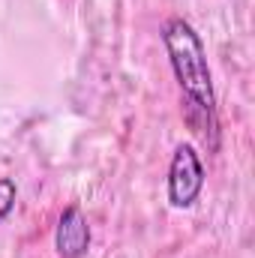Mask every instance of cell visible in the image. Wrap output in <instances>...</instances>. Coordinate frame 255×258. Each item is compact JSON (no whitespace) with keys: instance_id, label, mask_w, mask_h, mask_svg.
Masks as SVG:
<instances>
[{"instance_id":"cell-1","label":"cell","mask_w":255,"mask_h":258,"mask_svg":"<svg viewBox=\"0 0 255 258\" xmlns=\"http://www.w3.org/2000/svg\"><path fill=\"white\" fill-rule=\"evenodd\" d=\"M162 42L168 48V60L171 69L180 81V90L186 96V120L192 132L210 147H219V123H216V96H213V84H210V66L204 45L198 39V33L192 30L189 21L183 18H171L162 30Z\"/></svg>"},{"instance_id":"cell-4","label":"cell","mask_w":255,"mask_h":258,"mask_svg":"<svg viewBox=\"0 0 255 258\" xmlns=\"http://www.w3.org/2000/svg\"><path fill=\"white\" fill-rule=\"evenodd\" d=\"M12 207H15V183L9 177H0V219H6Z\"/></svg>"},{"instance_id":"cell-3","label":"cell","mask_w":255,"mask_h":258,"mask_svg":"<svg viewBox=\"0 0 255 258\" xmlns=\"http://www.w3.org/2000/svg\"><path fill=\"white\" fill-rule=\"evenodd\" d=\"M54 246L63 258H81L90 246V225L84 219V213L78 207H66L60 222H57V234H54Z\"/></svg>"},{"instance_id":"cell-2","label":"cell","mask_w":255,"mask_h":258,"mask_svg":"<svg viewBox=\"0 0 255 258\" xmlns=\"http://www.w3.org/2000/svg\"><path fill=\"white\" fill-rule=\"evenodd\" d=\"M204 186V168L189 144H180L168 168V198L174 207H189Z\"/></svg>"}]
</instances>
